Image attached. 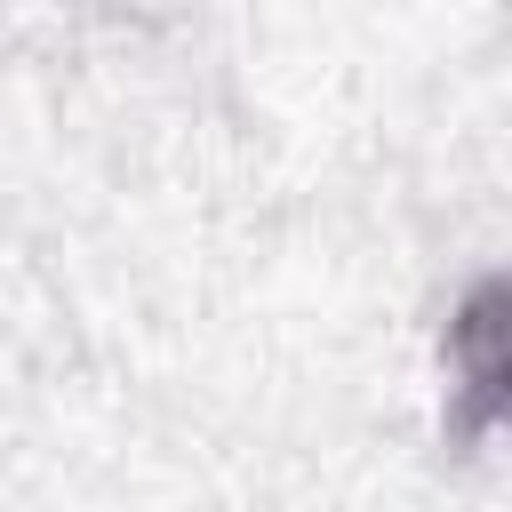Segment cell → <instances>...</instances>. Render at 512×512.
Listing matches in <instances>:
<instances>
[{
	"label": "cell",
	"instance_id": "6da1fadb",
	"mask_svg": "<svg viewBox=\"0 0 512 512\" xmlns=\"http://www.w3.org/2000/svg\"><path fill=\"white\" fill-rule=\"evenodd\" d=\"M504 400H512V384H504V280L488 272L448 312V424H456V440L464 448L496 440Z\"/></svg>",
	"mask_w": 512,
	"mask_h": 512
}]
</instances>
